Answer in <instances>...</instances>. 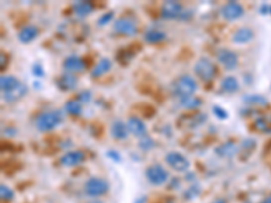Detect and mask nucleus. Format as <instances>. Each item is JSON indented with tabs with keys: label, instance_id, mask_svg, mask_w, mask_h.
Wrapping results in <instances>:
<instances>
[{
	"label": "nucleus",
	"instance_id": "obj_31",
	"mask_svg": "<svg viewBox=\"0 0 271 203\" xmlns=\"http://www.w3.org/2000/svg\"><path fill=\"white\" fill-rule=\"evenodd\" d=\"M113 19H114V12H111V11L104 12V14L98 19V26H106V24L111 23V20Z\"/></svg>",
	"mask_w": 271,
	"mask_h": 203
},
{
	"label": "nucleus",
	"instance_id": "obj_3",
	"mask_svg": "<svg viewBox=\"0 0 271 203\" xmlns=\"http://www.w3.org/2000/svg\"><path fill=\"white\" fill-rule=\"evenodd\" d=\"M110 190V183L106 179L102 178H90L86 180V183L83 186V191L87 197H102L104 194L108 193Z\"/></svg>",
	"mask_w": 271,
	"mask_h": 203
},
{
	"label": "nucleus",
	"instance_id": "obj_9",
	"mask_svg": "<svg viewBox=\"0 0 271 203\" xmlns=\"http://www.w3.org/2000/svg\"><path fill=\"white\" fill-rule=\"evenodd\" d=\"M221 16L225 20H237L244 15V7L237 1H228L227 4H224L221 7Z\"/></svg>",
	"mask_w": 271,
	"mask_h": 203
},
{
	"label": "nucleus",
	"instance_id": "obj_6",
	"mask_svg": "<svg viewBox=\"0 0 271 203\" xmlns=\"http://www.w3.org/2000/svg\"><path fill=\"white\" fill-rule=\"evenodd\" d=\"M168 172L166 168L160 164H152L149 165L147 171H145V178L148 179V182L153 186H162L168 180Z\"/></svg>",
	"mask_w": 271,
	"mask_h": 203
},
{
	"label": "nucleus",
	"instance_id": "obj_24",
	"mask_svg": "<svg viewBox=\"0 0 271 203\" xmlns=\"http://www.w3.org/2000/svg\"><path fill=\"white\" fill-rule=\"evenodd\" d=\"M144 39L148 42V44H159L166 39V33L164 31H160L158 29H152L148 30L145 35H144Z\"/></svg>",
	"mask_w": 271,
	"mask_h": 203
},
{
	"label": "nucleus",
	"instance_id": "obj_7",
	"mask_svg": "<svg viewBox=\"0 0 271 203\" xmlns=\"http://www.w3.org/2000/svg\"><path fill=\"white\" fill-rule=\"evenodd\" d=\"M114 31L121 34V35H128V37H133L138 31L137 22L133 18L129 16H122L114 22Z\"/></svg>",
	"mask_w": 271,
	"mask_h": 203
},
{
	"label": "nucleus",
	"instance_id": "obj_16",
	"mask_svg": "<svg viewBox=\"0 0 271 203\" xmlns=\"http://www.w3.org/2000/svg\"><path fill=\"white\" fill-rule=\"evenodd\" d=\"M237 150V145L235 142H232V141H227V142H224L221 145H218L214 149V153H216L218 157H222V159H229V157H233V156L236 155Z\"/></svg>",
	"mask_w": 271,
	"mask_h": 203
},
{
	"label": "nucleus",
	"instance_id": "obj_18",
	"mask_svg": "<svg viewBox=\"0 0 271 203\" xmlns=\"http://www.w3.org/2000/svg\"><path fill=\"white\" fill-rule=\"evenodd\" d=\"M110 133L115 140H126L129 135L128 125H125V122L122 121H114L110 127Z\"/></svg>",
	"mask_w": 271,
	"mask_h": 203
},
{
	"label": "nucleus",
	"instance_id": "obj_39",
	"mask_svg": "<svg viewBox=\"0 0 271 203\" xmlns=\"http://www.w3.org/2000/svg\"><path fill=\"white\" fill-rule=\"evenodd\" d=\"M212 203H227V201H225V199H222V198H218V199H216V201H213Z\"/></svg>",
	"mask_w": 271,
	"mask_h": 203
},
{
	"label": "nucleus",
	"instance_id": "obj_19",
	"mask_svg": "<svg viewBox=\"0 0 271 203\" xmlns=\"http://www.w3.org/2000/svg\"><path fill=\"white\" fill-rule=\"evenodd\" d=\"M26 94H27V86H25L22 83L20 86H18L14 90H11L8 92H3V99L5 102H8V103H14V102H18L19 99H22Z\"/></svg>",
	"mask_w": 271,
	"mask_h": 203
},
{
	"label": "nucleus",
	"instance_id": "obj_34",
	"mask_svg": "<svg viewBox=\"0 0 271 203\" xmlns=\"http://www.w3.org/2000/svg\"><path fill=\"white\" fill-rule=\"evenodd\" d=\"M31 71H33V75H34L35 78H42V76L45 75L44 68H42L41 64H34L33 68H31Z\"/></svg>",
	"mask_w": 271,
	"mask_h": 203
},
{
	"label": "nucleus",
	"instance_id": "obj_13",
	"mask_svg": "<svg viewBox=\"0 0 271 203\" xmlns=\"http://www.w3.org/2000/svg\"><path fill=\"white\" fill-rule=\"evenodd\" d=\"M128 129L130 134H133L134 137H138V138H143L147 135V125L144 123V121H141L140 118H136V116H130L128 119Z\"/></svg>",
	"mask_w": 271,
	"mask_h": 203
},
{
	"label": "nucleus",
	"instance_id": "obj_8",
	"mask_svg": "<svg viewBox=\"0 0 271 203\" xmlns=\"http://www.w3.org/2000/svg\"><path fill=\"white\" fill-rule=\"evenodd\" d=\"M184 12L183 11V5L179 1L175 0H168L164 1L160 8V15H162L163 19H181V16Z\"/></svg>",
	"mask_w": 271,
	"mask_h": 203
},
{
	"label": "nucleus",
	"instance_id": "obj_21",
	"mask_svg": "<svg viewBox=\"0 0 271 203\" xmlns=\"http://www.w3.org/2000/svg\"><path fill=\"white\" fill-rule=\"evenodd\" d=\"M72 10L79 18H86L94 11V5L91 1H75L72 4Z\"/></svg>",
	"mask_w": 271,
	"mask_h": 203
},
{
	"label": "nucleus",
	"instance_id": "obj_2",
	"mask_svg": "<svg viewBox=\"0 0 271 203\" xmlns=\"http://www.w3.org/2000/svg\"><path fill=\"white\" fill-rule=\"evenodd\" d=\"M64 119L63 111L60 110H50V111H45L38 115L37 121H35V127L42 133H48V131L54 130L57 126L61 125V122Z\"/></svg>",
	"mask_w": 271,
	"mask_h": 203
},
{
	"label": "nucleus",
	"instance_id": "obj_17",
	"mask_svg": "<svg viewBox=\"0 0 271 203\" xmlns=\"http://www.w3.org/2000/svg\"><path fill=\"white\" fill-rule=\"evenodd\" d=\"M111 68H113V63H111V60L110 58H100L96 65L92 68V71H91V76L92 78H100V76H104L106 73L110 72L111 71Z\"/></svg>",
	"mask_w": 271,
	"mask_h": 203
},
{
	"label": "nucleus",
	"instance_id": "obj_23",
	"mask_svg": "<svg viewBox=\"0 0 271 203\" xmlns=\"http://www.w3.org/2000/svg\"><path fill=\"white\" fill-rule=\"evenodd\" d=\"M254 127L261 133L271 134V115H261L255 118Z\"/></svg>",
	"mask_w": 271,
	"mask_h": 203
},
{
	"label": "nucleus",
	"instance_id": "obj_28",
	"mask_svg": "<svg viewBox=\"0 0 271 203\" xmlns=\"http://www.w3.org/2000/svg\"><path fill=\"white\" fill-rule=\"evenodd\" d=\"M181 104L186 108H190V110H195L197 107L202 106V101L198 99V98H186V99H181Z\"/></svg>",
	"mask_w": 271,
	"mask_h": 203
},
{
	"label": "nucleus",
	"instance_id": "obj_37",
	"mask_svg": "<svg viewBox=\"0 0 271 203\" xmlns=\"http://www.w3.org/2000/svg\"><path fill=\"white\" fill-rule=\"evenodd\" d=\"M7 65V54L1 53V69H4Z\"/></svg>",
	"mask_w": 271,
	"mask_h": 203
},
{
	"label": "nucleus",
	"instance_id": "obj_35",
	"mask_svg": "<svg viewBox=\"0 0 271 203\" xmlns=\"http://www.w3.org/2000/svg\"><path fill=\"white\" fill-rule=\"evenodd\" d=\"M107 156L108 157H111L113 160H115V161H119V160H121V156H119L118 152H115V150H108Z\"/></svg>",
	"mask_w": 271,
	"mask_h": 203
},
{
	"label": "nucleus",
	"instance_id": "obj_12",
	"mask_svg": "<svg viewBox=\"0 0 271 203\" xmlns=\"http://www.w3.org/2000/svg\"><path fill=\"white\" fill-rule=\"evenodd\" d=\"M63 68L67 73L74 72H82L86 69V63L83 58H80L79 56H68L63 61Z\"/></svg>",
	"mask_w": 271,
	"mask_h": 203
},
{
	"label": "nucleus",
	"instance_id": "obj_4",
	"mask_svg": "<svg viewBox=\"0 0 271 203\" xmlns=\"http://www.w3.org/2000/svg\"><path fill=\"white\" fill-rule=\"evenodd\" d=\"M194 71H195V75L198 78L206 83L212 82L217 75V67L214 65V63H212V60H209L207 57L199 58L194 65Z\"/></svg>",
	"mask_w": 271,
	"mask_h": 203
},
{
	"label": "nucleus",
	"instance_id": "obj_32",
	"mask_svg": "<svg viewBox=\"0 0 271 203\" xmlns=\"http://www.w3.org/2000/svg\"><path fill=\"white\" fill-rule=\"evenodd\" d=\"M76 99L83 104V103H89L91 99H92V92L89 91V90H84V91L79 92V95L76 97Z\"/></svg>",
	"mask_w": 271,
	"mask_h": 203
},
{
	"label": "nucleus",
	"instance_id": "obj_29",
	"mask_svg": "<svg viewBox=\"0 0 271 203\" xmlns=\"http://www.w3.org/2000/svg\"><path fill=\"white\" fill-rule=\"evenodd\" d=\"M138 148L143 150H151L152 148H155V141L149 135H145L138 141Z\"/></svg>",
	"mask_w": 271,
	"mask_h": 203
},
{
	"label": "nucleus",
	"instance_id": "obj_5",
	"mask_svg": "<svg viewBox=\"0 0 271 203\" xmlns=\"http://www.w3.org/2000/svg\"><path fill=\"white\" fill-rule=\"evenodd\" d=\"M164 161L177 172H186L190 168V160L179 152H168L164 156Z\"/></svg>",
	"mask_w": 271,
	"mask_h": 203
},
{
	"label": "nucleus",
	"instance_id": "obj_10",
	"mask_svg": "<svg viewBox=\"0 0 271 203\" xmlns=\"http://www.w3.org/2000/svg\"><path fill=\"white\" fill-rule=\"evenodd\" d=\"M217 60L227 71H233L239 65V57L231 49H220L217 52Z\"/></svg>",
	"mask_w": 271,
	"mask_h": 203
},
{
	"label": "nucleus",
	"instance_id": "obj_30",
	"mask_svg": "<svg viewBox=\"0 0 271 203\" xmlns=\"http://www.w3.org/2000/svg\"><path fill=\"white\" fill-rule=\"evenodd\" d=\"M0 197L3 201H12L15 197L14 191L8 187V186H5V184H1L0 186Z\"/></svg>",
	"mask_w": 271,
	"mask_h": 203
},
{
	"label": "nucleus",
	"instance_id": "obj_15",
	"mask_svg": "<svg viewBox=\"0 0 271 203\" xmlns=\"http://www.w3.org/2000/svg\"><path fill=\"white\" fill-rule=\"evenodd\" d=\"M40 34V30L38 27H35L33 24H27L23 29L19 30L18 33V39H19L22 44H30L31 41H34Z\"/></svg>",
	"mask_w": 271,
	"mask_h": 203
},
{
	"label": "nucleus",
	"instance_id": "obj_27",
	"mask_svg": "<svg viewBox=\"0 0 271 203\" xmlns=\"http://www.w3.org/2000/svg\"><path fill=\"white\" fill-rule=\"evenodd\" d=\"M243 102L248 104V106H267V99L262 95H255V94H250L243 97Z\"/></svg>",
	"mask_w": 271,
	"mask_h": 203
},
{
	"label": "nucleus",
	"instance_id": "obj_20",
	"mask_svg": "<svg viewBox=\"0 0 271 203\" xmlns=\"http://www.w3.org/2000/svg\"><path fill=\"white\" fill-rule=\"evenodd\" d=\"M254 38V31L250 27H240L237 29L233 35H232V41L235 44H247Z\"/></svg>",
	"mask_w": 271,
	"mask_h": 203
},
{
	"label": "nucleus",
	"instance_id": "obj_1",
	"mask_svg": "<svg viewBox=\"0 0 271 203\" xmlns=\"http://www.w3.org/2000/svg\"><path fill=\"white\" fill-rule=\"evenodd\" d=\"M171 94L174 97L181 99H186V98H191L198 90V84L195 79L188 76V75H182L171 83Z\"/></svg>",
	"mask_w": 271,
	"mask_h": 203
},
{
	"label": "nucleus",
	"instance_id": "obj_14",
	"mask_svg": "<svg viewBox=\"0 0 271 203\" xmlns=\"http://www.w3.org/2000/svg\"><path fill=\"white\" fill-rule=\"evenodd\" d=\"M78 78L72 73H64L56 80V84L61 91H72L78 87Z\"/></svg>",
	"mask_w": 271,
	"mask_h": 203
},
{
	"label": "nucleus",
	"instance_id": "obj_11",
	"mask_svg": "<svg viewBox=\"0 0 271 203\" xmlns=\"http://www.w3.org/2000/svg\"><path fill=\"white\" fill-rule=\"evenodd\" d=\"M86 160V155L80 150H69L60 157V164L63 167H78Z\"/></svg>",
	"mask_w": 271,
	"mask_h": 203
},
{
	"label": "nucleus",
	"instance_id": "obj_22",
	"mask_svg": "<svg viewBox=\"0 0 271 203\" xmlns=\"http://www.w3.org/2000/svg\"><path fill=\"white\" fill-rule=\"evenodd\" d=\"M22 82L19 79L15 78V76H11V75H3L0 78V87H1V92H8L11 90H14L18 86H20Z\"/></svg>",
	"mask_w": 271,
	"mask_h": 203
},
{
	"label": "nucleus",
	"instance_id": "obj_36",
	"mask_svg": "<svg viewBox=\"0 0 271 203\" xmlns=\"http://www.w3.org/2000/svg\"><path fill=\"white\" fill-rule=\"evenodd\" d=\"M261 14L262 15L271 14V5H269V4H262V7H261Z\"/></svg>",
	"mask_w": 271,
	"mask_h": 203
},
{
	"label": "nucleus",
	"instance_id": "obj_25",
	"mask_svg": "<svg viewBox=\"0 0 271 203\" xmlns=\"http://www.w3.org/2000/svg\"><path fill=\"white\" fill-rule=\"evenodd\" d=\"M239 80L235 76H227V78L222 79L221 82V90L224 92L232 94V92H236L239 90Z\"/></svg>",
	"mask_w": 271,
	"mask_h": 203
},
{
	"label": "nucleus",
	"instance_id": "obj_40",
	"mask_svg": "<svg viewBox=\"0 0 271 203\" xmlns=\"http://www.w3.org/2000/svg\"><path fill=\"white\" fill-rule=\"evenodd\" d=\"M84 203H103L102 201H99V199H92V201H89V202H84Z\"/></svg>",
	"mask_w": 271,
	"mask_h": 203
},
{
	"label": "nucleus",
	"instance_id": "obj_33",
	"mask_svg": "<svg viewBox=\"0 0 271 203\" xmlns=\"http://www.w3.org/2000/svg\"><path fill=\"white\" fill-rule=\"evenodd\" d=\"M213 114H214L218 119H221V121H224V119H227L228 118V112L220 106L213 107Z\"/></svg>",
	"mask_w": 271,
	"mask_h": 203
},
{
	"label": "nucleus",
	"instance_id": "obj_38",
	"mask_svg": "<svg viewBox=\"0 0 271 203\" xmlns=\"http://www.w3.org/2000/svg\"><path fill=\"white\" fill-rule=\"evenodd\" d=\"M261 203H271V193H270V195H269L267 198L263 199V201H262Z\"/></svg>",
	"mask_w": 271,
	"mask_h": 203
},
{
	"label": "nucleus",
	"instance_id": "obj_41",
	"mask_svg": "<svg viewBox=\"0 0 271 203\" xmlns=\"http://www.w3.org/2000/svg\"><path fill=\"white\" fill-rule=\"evenodd\" d=\"M144 201H145V197H141V198H138L137 202H134V203H143Z\"/></svg>",
	"mask_w": 271,
	"mask_h": 203
},
{
	"label": "nucleus",
	"instance_id": "obj_26",
	"mask_svg": "<svg viewBox=\"0 0 271 203\" xmlns=\"http://www.w3.org/2000/svg\"><path fill=\"white\" fill-rule=\"evenodd\" d=\"M64 110L67 114H69V115L78 116L82 114V110H83V108H82V103H80L78 99H71V101H68L65 103Z\"/></svg>",
	"mask_w": 271,
	"mask_h": 203
}]
</instances>
